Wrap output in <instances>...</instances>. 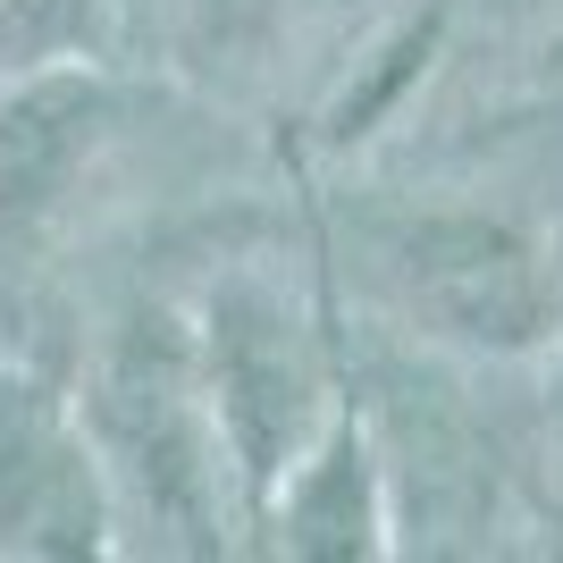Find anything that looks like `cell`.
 Returning <instances> with one entry per match:
<instances>
[{
    "instance_id": "obj_1",
    "label": "cell",
    "mask_w": 563,
    "mask_h": 563,
    "mask_svg": "<svg viewBox=\"0 0 563 563\" xmlns=\"http://www.w3.org/2000/svg\"><path fill=\"white\" fill-rule=\"evenodd\" d=\"M76 421L93 438V463L110 479V521L143 530L168 555H219L235 521V471L219 446L202 362H194V320L177 311H135L110 345L93 353Z\"/></svg>"
},
{
    "instance_id": "obj_2",
    "label": "cell",
    "mask_w": 563,
    "mask_h": 563,
    "mask_svg": "<svg viewBox=\"0 0 563 563\" xmlns=\"http://www.w3.org/2000/svg\"><path fill=\"white\" fill-rule=\"evenodd\" d=\"M194 362H202V396H211L235 496H244V514H261L269 488H278L286 471L303 463V446L329 429L311 336H303V320L286 311L278 286L228 278V286H211V303L194 311Z\"/></svg>"
},
{
    "instance_id": "obj_3",
    "label": "cell",
    "mask_w": 563,
    "mask_h": 563,
    "mask_svg": "<svg viewBox=\"0 0 563 563\" xmlns=\"http://www.w3.org/2000/svg\"><path fill=\"white\" fill-rule=\"evenodd\" d=\"M387 278L429 336L514 353L547 329L555 286L505 219H412L387 235Z\"/></svg>"
},
{
    "instance_id": "obj_4",
    "label": "cell",
    "mask_w": 563,
    "mask_h": 563,
    "mask_svg": "<svg viewBox=\"0 0 563 563\" xmlns=\"http://www.w3.org/2000/svg\"><path fill=\"white\" fill-rule=\"evenodd\" d=\"M110 530V479L76 404L0 362V555H101Z\"/></svg>"
},
{
    "instance_id": "obj_5",
    "label": "cell",
    "mask_w": 563,
    "mask_h": 563,
    "mask_svg": "<svg viewBox=\"0 0 563 563\" xmlns=\"http://www.w3.org/2000/svg\"><path fill=\"white\" fill-rule=\"evenodd\" d=\"M110 135L118 93L76 59H51V68H25L18 85H0V253H18L68 219Z\"/></svg>"
},
{
    "instance_id": "obj_6",
    "label": "cell",
    "mask_w": 563,
    "mask_h": 563,
    "mask_svg": "<svg viewBox=\"0 0 563 563\" xmlns=\"http://www.w3.org/2000/svg\"><path fill=\"white\" fill-rule=\"evenodd\" d=\"M261 521H269L295 555H371L378 547V471H371L362 429L353 421L320 429L303 446V463L269 488Z\"/></svg>"
}]
</instances>
